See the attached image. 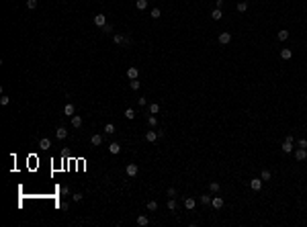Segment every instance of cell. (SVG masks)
Segmentation results:
<instances>
[{"label": "cell", "mask_w": 307, "mask_h": 227, "mask_svg": "<svg viewBox=\"0 0 307 227\" xmlns=\"http://www.w3.org/2000/svg\"><path fill=\"white\" fill-rule=\"evenodd\" d=\"M90 143L92 145H102V135H98V133L90 135Z\"/></svg>", "instance_id": "obj_12"}, {"label": "cell", "mask_w": 307, "mask_h": 227, "mask_svg": "<svg viewBox=\"0 0 307 227\" xmlns=\"http://www.w3.org/2000/svg\"><path fill=\"white\" fill-rule=\"evenodd\" d=\"M281 149H283L285 153H291V149H293V141H289V139H285V143L281 145Z\"/></svg>", "instance_id": "obj_14"}, {"label": "cell", "mask_w": 307, "mask_h": 227, "mask_svg": "<svg viewBox=\"0 0 307 227\" xmlns=\"http://www.w3.org/2000/svg\"><path fill=\"white\" fill-rule=\"evenodd\" d=\"M125 117H127V119H135V111H133V109H127V111H125Z\"/></svg>", "instance_id": "obj_35"}, {"label": "cell", "mask_w": 307, "mask_h": 227, "mask_svg": "<svg viewBox=\"0 0 307 227\" xmlns=\"http://www.w3.org/2000/svg\"><path fill=\"white\" fill-rule=\"evenodd\" d=\"M8 102H10V98H8V96H4V94H2V96H0V104H2V106H6V104H8Z\"/></svg>", "instance_id": "obj_36"}, {"label": "cell", "mask_w": 307, "mask_h": 227, "mask_svg": "<svg viewBox=\"0 0 307 227\" xmlns=\"http://www.w3.org/2000/svg\"><path fill=\"white\" fill-rule=\"evenodd\" d=\"M57 207H59L62 211H68V207H70V205H68V203H64V201H59V203H57Z\"/></svg>", "instance_id": "obj_39"}, {"label": "cell", "mask_w": 307, "mask_h": 227, "mask_svg": "<svg viewBox=\"0 0 307 227\" xmlns=\"http://www.w3.org/2000/svg\"><path fill=\"white\" fill-rule=\"evenodd\" d=\"M219 182H209V190H211V192H219Z\"/></svg>", "instance_id": "obj_27"}, {"label": "cell", "mask_w": 307, "mask_h": 227, "mask_svg": "<svg viewBox=\"0 0 307 227\" xmlns=\"http://www.w3.org/2000/svg\"><path fill=\"white\" fill-rule=\"evenodd\" d=\"M246 2H248V0H246Z\"/></svg>", "instance_id": "obj_44"}, {"label": "cell", "mask_w": 307, "mask_h": 227, "mask_svg": "<svg viewBox=\"0 0 307 227\" xmlns=\"http://www.w3.org/2000/svg\"><path fill=\"white\" fill-rule=\"evenodd\" d=\"M305 158H307V149L305 147H299V149L295 151V160H297V162H303Z\"/></svg>", "instance_id": "obj_4"}, {"label": "cell", "mask_w": 307, "mask_h": 227, "mask_svg": "<svg viewBox=\"0 0 307 227\" xmlns=\"http://www.w3.org/2000/svg\"><path fill=\"white\" fill-rule=\"evenodd\" d=\"M184 207H186L188 211H193V209L197 207V201H195V198H190V196H186V198H184Z\"/></svg>", "instance_id": "obj_9"}, {"label": "cell", "mask_w": 307, "mask_h": 227, "mask_svg": "<svg viewBox=\"0 0 307 227\" xmlns=\"http://www.w3.org/2000/svg\"><path fill=\"white\" fill-rule=\"evenodd\" d=\"M102 131H104V133H107V135H113V133H115V125H113V123H107V125H104V129H102Z\"/></svg>", "instance_id": "obj_21"}, {"label": "cell", "mask_w": 307, "mask_h": 227, "mask_svg": "<svg viewBox=\"0 0 307 227\" xmlns=\"http://www.w3.org/2000/svg\"><path fill=\"white\" fill-rule=\"evenodd\" d=\"M168 209H170V211H176V198H168Z\"/></svg>", "instance_id": "obj_32"}, {"label": "cell", "mask_w": 307, "mask_h": 227, "mask_svg": "<svg viewBox=\"0 0 307 227\" xmlns=\"http://www.w3.org/2000/svg\"><path fill=\"white\" fill-rule=\"evenodd\" d=\"M221 16H223V12H221V8H215V10L211 12V19H213V21H219Z\"/></svg>", "instance_id": "obj_22"}, {"label": "cell", "mask_w": 307, "mask_h": 227, "mask_svg": "<svg viewBox=\"0 0 307 227\" xmlns=\"http://www.w3.org/2000/svg\"><path fill=\"white\" fill-rule=\"evenodd\" d=\"M276 37H278V41H287V39H289V31H287V29H281Z\"/></svg>", "instance_id": "obj_18"}, {"label": "cell", "mask_w": 307, "mask_h": 227, "mask_svg": "<svg viewBox=\"0 0 307 227\" xmlns=\"http://www.w3.org/2000/svg\"><path fill=\"white\" fill-rule=\"evenodd\" d=\"M166 194H168L170 198H174V196H176V188H168V190H166Z\"/></svg>", "instance_id": "obj_40"}, {"label": "cell", "mask_w": 307, "mask_h": 227, "mask_svg": "<svg viewBox=\"0 0 307 227\" xmlns=\"http://www.w3.org/2000/svg\"><path fill=\"white\" fill-rule=\"evenodd\" d=\"M152 19H160V8H152Z\"/></svg>", "instance_id": "obj_38"}, {"label": "cell", "mask_w": 307, "mask_h": 227, "mask_svg": "<svg viewBox=\"0 0 307 227\" xmlns=\"http://www.w3.org/2000/svg\"><path fill=\"white\" fill-rule=\"evenodd\" d=\"M27 8L29 10H35L37 8V0H27Z\"/></svg>", "instance_id": "obj_30"}, {"label": "cell", "mask_w": 307, "mask_h": 227, "mask_svg": "<svg viewBox=\"0 0 307 227\" xmlns=\"http://www.w3.org/2000/svg\"><path fill=\"white\" fill-rule=\"evenodd\" d=\"M102 31H104V33H113V27H111V25H104Z\"/></svg>", "instance_id": "obj_42"}, {"label": "cell", "mask_w": 307, "mask_h": 227, "mask_svg": "<svg viewBox=\"0 0 307 227\" xmlns=\"http://www.w3.org/2000/svg\"><path fill=\"white\" fill-rule=\"evenodd\" d=\"M125 172H127V176H129V178H135V176H137V172H139V168H137V164H127Z\"/></svg>", "instance_id": "obj_2"}, {"label": "cell", "mask_w": 307, "mask_h": 227, "mask_svg": "<svg viewBox=\"0 0 307 227\" xmlns=\"http://www.w3.org/2000/svg\"><path fill=\"white\" fill-rule=\"evenodd\" d=\"M281 57H283V59H291V57H293V51H291V49H283V51H281Z\"/></svg>", "instance_id": "obj_24"}, {"label": "cell", "mask_w": 307, "mask_h": 227, "mask_svg": "<svg viewBox=\"0 0 307 227\" xmlns=\"http://www.w3.org/2000/svg\"><path fill=\"white\" fill-rule=\"evenodd\" d=\"M74 113H76L74 104H66V106H64V115H68V117H74Z\"/></svg>", "instance_id": "obj_17"}, {"label": "cell", "mask_w": 307, "mask_h": 227, "mask_svg": "<svg viewBox=\"0 0 307 227\" xmlns=\"http://www.w3.org/2000/svg\"><path fill=\"white\" fill-rule=\"evenodd\" d=\"M137 104H139V106H145V104H147V100L141 96V98H137Z\"/></svg>", "instance_id": "obj_41"}, {"label": "cell", "mask_w": 307, "mask_h": 227, "mask_svg": "<svg viewBox=\"0 0 307 227\" xmlns=\"http://www.w3.org/2000/svg\"><path fill=\"white\" fill-rule=\"evenodd\" d=\"M39 147H41V149H49V147H51V141H49L47 137H41V139H39Z\"/></svg>", "instance_id": "obj_15"}, {"label": "cell", "mask_w": 307, "mask_h": 227, "mask_svg": "<svg viewBox=\"0 0 307 227\" xmlns=\"http://www.w3.org/2000/svg\"><path fill=\"white\" fill-rule=\"evenodd\" d=\"M299 147H305L307 149V139H299Z\"/></svg>", "instance_id": "obj_43"}, {"label": "cell", "mask_w": 307, "mask_h": 227, "mask_svg": "<svg viewBox=\"0 0 307 227\" xmlns=\"http://www.w3.org/2000/svg\"><path fill=\"white\" fill-rule=\"evenodd\" d=\"M250 188L252 190H260L262 188V178H252L250 180Z\"/></svg>", "instance_id": "obj_7"}, {"label": "cell", "mask_w": 307, "mask_h": 227, "mask_svg": "<svg viewBox=\"0 0 307 227\" xmlns=\"http://www.w3.org/2000/svg\"><path fill=\"white\" fill-rule=\"evenodd\" d=\"M147 211H158V203L156 201H150L147 203Z\"/></svg>", "instance_id": "obj_29"}, {"label": "cell", "mask_w": 307, "mask_h": 227, "mask_svg": "<svg viewBox=\"0 0 307 227\" xmlns=\"http://www.w3.org/2000/svg\"><path fill=\"white\" fill-rule=\"evenodd\" d=\"M82 198H84V196H82L80 192H74V194H72V201H74V203H80Z\"/></svg>", "instance_id": "obj_34"}, {"label": "cell", "mask_w": 307, "mask_h": 227, "mask_svg": "<svg viewBox=\"0 0 307 227\" xmlns=\"http://www.w3.org/2000/svg\"><path fill=\"white\" fill-rule=\"evenodd\" d=\"M72 127H76V129L82 127V117H80V115H74V117H72Z\"/></svg>", "instance_id": "obj_13"}, {"label": "cell", "mask_w": 307, "mask_h": 227, "mask_svg": "<svg viewBox=\"0 0 307 227\" xmlns=\"http://www.w3.org/2000/svg\"><path fill=\"white\" fill-rule=\"evenodd\" d=\"M260 178H262V182H264V180H270V178H272V172H270V170H262Z\"/></svg>", "instance_id": "obj_26"}, {"label": "cell", "mask_w": 307, "mask_h": 227, "mask_svg": "<svg viewBox=\"0 0 307 227\" xmlns=\"http://www.w3.org/2000/svg\"><path fill=\"white\" fill-rule=\"evenodd\" d=\"M158 113H160V104L158 102H152L150 104V115H158Z\"/></svg>", "instance_id": "obj_20"}, {"label": "cell", "mask_w": 307, "mask_h": 227, "mask_svg": "<svg viewBox=\"0 0 307 227\" xmlns=\"http://www.w3.org/2000/svg\"><path fill=\"white\" fill-rule=\"evenodd\" d=\"M211 205H213V209H221V207H223V198H221V196L211 198Z\"/></svg>", "instance_id": "obj_16"}, {"label": "cell", "mask_w": 307, "mask_h": 227, "mask_svg": "<svg viewBox=\"0 0 307 227\" xmlns=\"http://www.w3.org/2000/svg\"><path fill=\"white\" fill-rule=\"evenodd\" d=\"M147 223H150V219H147L145 215H139V217H137V225L139 227H145Z\"/></svg>", "instance_id": "obj_19"}, {"label": "cell", "mask_w": 307, "mask_h": 227, "mask_svg": "<svg viewBox=\"0 0 307 227\" xmlns=\"http://www.w3.org/2000/svg\"><path fill=\"white\" fill-rule=\"evenodd\" d=\"M109 151H111L113 156H117V153L121 151V143H117V141H111V143H109Z\"/></svg>", "instance_id": "obj_6"}, {"label": "cell", "mask_w": 307, "mask_h": 227, "mask_svg": "<svg viewBox=\"0 0 307 227\" xmlns=\"http://www.w3.org/2000/svg\"><path fill=\"white\" fill-rule=\"evenodd\" d=\"M135 6H137V10H145L147 8V0H137Z\"/></svg>", "instance_id": "obj_25"}, {"label": "cell", "mask_w": 307, "mask_h": 227, "mask_svg": "<svg viewBox=\"0 0 307 227\" xmlns=\"http://www.w3.org/2000/svg\"><path fill=\"white\" fill-rule=\"evenodd\" d=\"M229 41H231V33H221L219 35V43L221 45H227Z\"/></svg>", "instance_id": "obj_11"}, {"label": "cell", "mask_w": 307, "mask_h": 227, "mask_svg": "<svg viewBox=\"0 0 307 227\" xmlns=\"http://www.w3.org/2000/svg\"><path fill=\"white\" fill-rule=\"evenodd\" d=\"M113 41H115L117 45H129V43H131V39H129V37L119 35V33H115V35H113Z\"/></svg>", "instance_id": "obj_1"}, {"label": "cell", "mask_w": 307, "mask_h": 227, "mask_svg": "<svg viewBox=\"0 0 307 227\" xmlns=\"http://www.w3.org/2000/svg\"><path fill=\"white\" fill-rule=\"evenodd\" d=\"M94 25H96L98 29H102V27L107 25V16H104V14H96V16H94Z\"/></svg>", "instance_id": "obj_3"}, {"label": "cell", "mask_w": 307, "mask_h": 227, "mask_svg": "<svg viewBox=\"0 0 307 227\" xmlns=\"http://www.w3.org/2000/svg\"><path fill=\"white\" fill-rule=\"evenodd\" d=\"M158 137H160V133H158V131H147V133H145V141L154 143V141H156Z\"/></svg>", "instance_id": "obj_10"}, {"label": "cell", "mask_w": 307, "mask_h": 227, "mask_svg": "<svg viewBox=\"0 0 307 227\" xmlns=\"http://www.w3.org/2000/svg\"><path fill=\"white\" fill-rule=\"evenodd\" d=\"M55 137H57L59 141H62V139H66V137H68V129H66L64 125H62V127H57V129H55Z\"/></svg>", "instance_id": "obj_5"}, {"label": "cell", "mask_w": 307, "mask_h": 227, "mask_svg": "<svg viewBox=\"0 0 307 227\" xmlns=\"http://www.w3.org/2000/svg\"><path fill=\"white\" fill-rule=\"evenodd\" d=\"M201 203H203V205H209V203H211V196H209V194H203V196H201Z\"/></svg>", "instance_id": "obj_37"}, {"label": "cell", "mask_w": 307, "mask_h": 227, "mask_svg": "<svg viewBox=\"0 0 307 227\" xmlns=\"http://www.w3.org/2000/svg\"><path fill=\"white\" fill-rule=\"evenodd\" d=\"M68 194H70V188L68 186H62L59 188V196H68Z\"/></svg>", "instance_id": "obj_33"}, {"label": "cell", "mask_w": 307, "mask_h": 227, "mask_svg": "<svg viewBox=\"0 0 307 227\" xmlns=\"http://www.w3.org/2000/svg\"><path fill=\"white\" fill-rule=\"evenodd\" d=\"M235 8H238V12H246V10H248V2H246V0H244V2H238Z\"/></svg>", "instance_id": "obj_23"}, {"label": "cell", "mask_w": 307, "mask_h": 227, "mask_svg": "<svg viewBox=\"0 0 307 227\" xmlns=\"http://www.w3.org/2000/svg\"><path fill=\"white\" fill-rule=\"evenodd\" d=\"M129 86H131V90H139V86H141V84H139V80H131V82H129Z\"/></svg>", "instance_id": "obj_31"}, {"label": "cell", "mask_w": 307, "mask_h": 227, "mask_svg": "<svg viewBox=\"0 0 307 227\" xmlns=\"http://www.w3.org/2000/svg\"><path fill=\"white\" fill-rule=\"evenodd\" d=\"M137 76H139V70L137 68H127V78L129 80H137Z\"/></svg>", "instance_id": "obj_8"}, {"label": "cell", "mask_w": 307, "mask_h": 227, "mask_svg": "<svg viewBox=\"0 0 307 227\" xmlns=\"http://www.w3.org/2000/svg\"><path fill=\"white\" fill-rule=\"evenodd\" d=\"M147 125H150V127H156V125H158V119H156L154 115H150V117H147Z\"/></svg>", "instance_id": "obj_28"}]
</instances>
